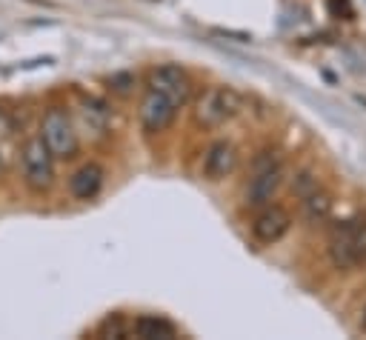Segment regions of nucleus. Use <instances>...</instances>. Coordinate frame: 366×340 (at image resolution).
<instances>
[{"mask_svg":"<svg viewBox=\"0 0 366 340\" xmlns=\"http://www.w3.org/2000/svg\"><path fill=\"white\" fill-rule=\"evenodd\" d=\"M40 140L49 146L54 160H74L80 154V131L63 106H49L40 117Z\"/></svg>","mask_w":366,"mask_h":340,"instance_id":"f257e3e1","label":"nucleus"},{"mask_svg":"<svg viewBox=\"0 0 366 340\" xmlns=\"http://www.w3.org/2000/svg\"><path fill=\"white\" fill-rule=\"evenodd\" d=\"M54 154L40 140V134L26 137L20 146V174L31 194H46L54 186Z\"/></svg>","mask_w":366,"mask_h":340,"instance_id":"f03ea898","label":"nucleus"},{"mask_svg":"<svg viewBox=\"0 0 366 340\" xmlns=\"http://www.w3.org/2000/svg\"><path fill=\"white\" fill-rule=\"evenodd\" d=\"M240 109H243L240 91H234L232 86H212V89L197 94L194 120H197V126L214 129V126H223L226 120H232Z\"/></svg>","mask_w":366,"mask_h":340,"instance_id":"7ed1b4c3","label":"nucleus"},{"mask_svg":"<svg viewBox=\"0 0 366 340\" xmlns=\"http://www.w3.org/2000/svg\"><path fill=\"white\" fill-rule=\"evenodd\" d=\"M329 257L337 269H352L366 260V220L352 217L335 226L329 240Z\"/></svg>","mask_w":366,"mask_h":340,"instance_id":"20e7f679","label":"nucleus"},{"mask_svg":"<svg viewBox=\"0 0 366 340\" xmlns=\"http://www.w3.org/2000/svg\"><path fill=\"white\" fill-rule=\"evenodd\" d=\"M146 89H154L160 94H166L177 109H183L189 100H192V80L189 74L174 66V63H163V66H154L149 69L146 74Z\"/></svg>","mask_w":366,"mask_h":340,"instance_id":"39448f33","label":"nucleus"},{"mask_svg":"<svg viewBox=\"0 0 366 340\" xmlns=\"http://www.w3.org/2000/svg\"><path fill=\"white\" fill-rule=\"evenodd\" d=\"M137 117H140V126L149 134H160L174 123L177 106L166 94L154 91V89H146L143 97H140V106H137Z\"/></svg>","mask_w":366,"mask_h":340,"instance_id":"423d86ee","label":"nucleus"},{"mask_svg":"<svg viewBox=\"0 0 366 340\" xmlns=\"http://www.w3.org/2000/svg\"><path fill=\"white\" fill-rule=\"evenodd\" d=\"M280 186H283V166L257 169V171H252L246 189H243V203L249 209H263L277 197Z\"/></svg>","mask_w":366,"mask_h":340,"instance_id":"0eeeda50","label":"nucleus"},{"mask_svg":"<svg viewBox=\"0 0 366 340\" xmlns=\"http://www.w3.org/2000/svg\"><path fill=\"white\" fill-rule=\"evenodd\" d=\"M289 226H292L289 211L269 203V206H263V209L254 214V220H252V237H254L257 243H263V246H272V243H277V240L289 231Z\"/></svg>","mask_w":366,"mask_h":340,"instance_id":"6e6552de","label":"nucleus"},{"mask_svg":"<svg viewBox=\"0 0 366 340\" xmlns=\"http://www.w3.org/2000/svg\"><path fill=\"white\" fill-rule=\"evenodd\" d=\"M103 180H106L103 166H100V163H94V160H89V163L77 166V169L69 174V183H66V186H69V194H71L74 200L89 203V200H94V197L100 194Z\"/></svg>","mask_w":366,"mask_h":340,"instance_id":"1a4fd4ad","label":"nucleus"},{"mask_svg":"<svg viewBox=\"0 0 366 340\" xmlns=\"http://www.w3.org/2000/svg\"><path fill=\"white\" fill-rule=\"evenodd\" d=\"M237 169V149L229 140H214L203 151V177L206 180H223Z\"/></svg>","mask_w":366,"mask_h":340,"instance_id":"9d476101","label":"nucleus"},{"mask_svg":"<svg viewBox=\"0 0 366 340\" xmlns=\"http://www.w3.org/2000/svg\"><path fill=\"white\" fill-rule=\"evenodd\" d=\"M129 334H134L140 340H172V337H177V326L172 320H166L163 314H140L132 320Z\"/></svg>","mask_w":366,"mask_h":340,"instance_id":"9b49d317","label":"nucleus"},{"mask_svg":"<svg viewBox=\"0 0 366 340\" xmlns=\"http://www.w3.org/2000/svg\"><path fill=\"white\" fill-rule=\"evenodd\" d=\"M77 117H80V126L89 129L94 137H103L106 129H109V106L100 100V97H80L77 103Z\"/></svg>","mask_w":366,"mask_h":340,"instance_id":"f8f14e48","label":"nucleus"},{"mask_svg":"<svg viewBox=\"0 0 366 340\" xmlns=\"http://www.w3.org/2000/svg\"><path fill=\"white\" fill-rule=\"evenodd\" d=\"M329 214H332V197L326 191L315 189V191H309L303 197V217L309 223H326Z\"/></svg>","mask_w":366,"mask_h":340,"instance_id":"ddd939ff","label":"nucleus"},{"mask_svg":"<svg viewBox=\"0 0 366 340\" xmlns=\"http://www.w3.org/2000/svg\"><path fill=\"white\" fill-rule=\"evenodd\" d=\"M315 189H317V177H315L312 171H300V174L295 177V183H292V191H295L300 200H303L309 191H315Z\"/></svg>","mask_w":366,"mask_h":340,"instance_id":"4468645a","label":"nucleus"},{"mask_svg":"<svg viewBox=\"0 0 366 340\" xmlns=\"http://www.w3.org/2000/svg\"><path fill=\"white\" fill-rule=\"evenodd\" d=\"M132 86H134V74H129V71H120V74L109 77V89L117 91V94H126Z\"/></svg>","mask_w":366,"mask_h":340,"instance_id":"2eb2a0df","label":"nucleus"},{"mask_svg":"<svg viewBox=\"0 0 366 340\" xmlns=\"http://www.w3.org/2000/svg\"><path fill=\"white\" fill-rule=\"evenodd\" d=\"M100 334H112V337H126L129 334V326L120 323V317H109L103 326H100Z\"/></svg>","mask_w":366,"mask_h":340,"instance_id":"dca6fc26","label":"nucleus"},{"mask_svg":"<svg viewBox=\"0 0 366 340\" xmlns=\"http://www.w3.org/2000/svg\"><path fill=\"white\" fill-rule=\"evenodd\" d=\"M11 134H14V123H11L9 111L0 106V140H6V137H11Z\"/></svg>","mask_w":366,"mask_h":340,"instance_id":"f3484780","label":"nucleus"},{"mask_svg":"<svg viewBox=\"0 0 366 340\" xmlns=\"http://www.w3.org/2000/svg\"><path fill=\"white\" fill-rule=\"evenodd\" d=\"M363 323H366V309H363Z\"/></svg>","mask_w":366,"mask_h":340,"instance_id":"a211bd4d","label":"nucleus"},{"mask_svg":"<svg viewBox=\"0 0 366 340\" xmlns=\"http://www.w3.org/2000/svg\"><path fill=\"white\" fill-rule=\"evenodd\" d=\"M0 169H3V154H0Z\"/></svg>","mask_w":366,"mask_h":340,"instance_id":"6ab92c4d","label":"nucleus"}]
</instances>
